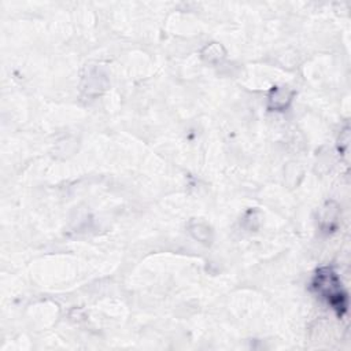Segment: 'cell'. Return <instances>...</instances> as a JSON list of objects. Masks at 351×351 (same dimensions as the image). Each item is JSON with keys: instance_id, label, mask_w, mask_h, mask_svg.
<instances>
[{"instance_id": "1", "label": "cell", "mask_w": 351, "mask_h": 351, "mask_svg": "<svg viewBox=\"0 0 351 351\" xmlns=\"http://www.w3.org/2000/svg\"><path fill=\"white\" fill-rule=\"evenodd\" d=\"M314 289L322 295L333 308H336L339 313L346 310L347 306V295L341 289V284L336 276V273L329 269L324 267L317 271L314 282Z\"/></svg>"}]
</instances>
